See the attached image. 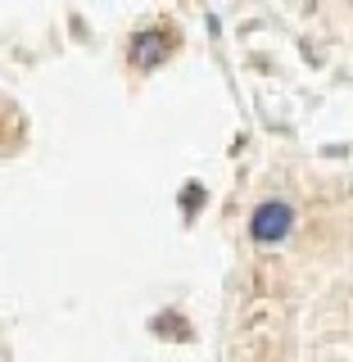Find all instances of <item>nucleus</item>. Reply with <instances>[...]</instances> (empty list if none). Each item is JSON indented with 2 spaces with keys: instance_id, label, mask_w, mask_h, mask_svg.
<instances>
[{
  "instance_id": "nucleus-2",
  "label": "nucleus",
  "mask_w": 353,
  "mask_h": 362,
  "mask_svg": "<svg viewBox=\"0 0 353 362\" xmlns=\"http://www.w3.org/2000/svg\"><path fill=\"white\" fill-rule=\"evenodd\" d=\"M168 50H173V41H168L163 32H145V37L132 45V59L141 64V68H154V64H163Z\"/></svg>"
},
{
  "instance_id": "nucleus-1",
  "label": "nucleus",
  "mask_w": 353,
  "mask_h": 362,
  "mask_svg": "<svg viewBox=\"0 0 353 362\" xmlns=\"http://www.w3.org/2000/svg\"><path fill=\"white\" fill-rule=\"evenodd\" d=\"M294 231V209L286 199H263L254 213H249V235L258 245H277Z\"/></svg>"
}]
</instances>
